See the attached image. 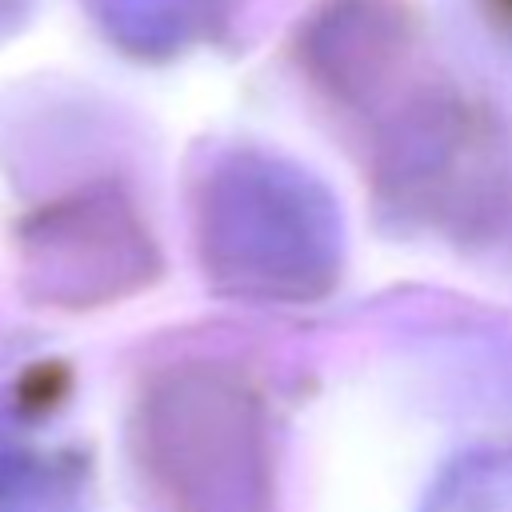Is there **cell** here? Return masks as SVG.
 Here are the masks:
<instances>
[{
  "mask_svg": "<svg viewBox=\"0 0 512 512\" xmlns=\"http://www.w3.org/2000/svg\"><path fill=\"white\" fill-rule=\"evenodd\" d=\"M424 512H512V452L460 460L436 484Z\"/></svg>",
  "mask_w": 512,
  "mask_h": 512,
  "instance_id": "cell-1",
  "label": "cell"
},
{
  "mask_svg": "<svg viewBox=\"0 0 512 512\" xmlns=\"http://www.w3.org/2000/svg\"><path fill=\"white\" fill-rule=\"evenodd\" d=\"M504 4H508V8H512V0H504Z\"/></svg>",
  "mask_w": 512,
  "mask_h": 512,
  "instance_id": "cell-2",
  "label": "cell"
}]
</instances>
